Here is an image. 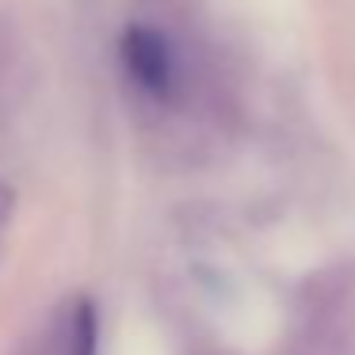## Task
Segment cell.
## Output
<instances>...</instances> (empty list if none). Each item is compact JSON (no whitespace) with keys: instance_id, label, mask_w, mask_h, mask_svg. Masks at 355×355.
<instances>
[{"instance_id":"6da1fadb","label":"cell","mask_w":355,"mask_h":355,"mask_svg":"<svg viewBox=\"0 0 355 355\" xmlns=\"http://www.w3.org/2000/svg\"><path fill=\"white\" fill-rule=\"evenodd\" d=\"M123 65L153 100H168L180 85V58L157 27H130L123 35Z\"/></svg>"},{"instance_id":"7a4b0ae2","label":"cell","mask_w":355,"mask_h":355,"mask_svg":"<svg viewBox=\"0 0 355 355\" xmlns=\"http://www.w3.org/2000/svg\"><path fill=\"white\" fill-rule=\"evenodd\" d=\"M54 355H100V317L88 298H77L54 329Z\"/></svg>"},{"instance_id":"3957f363","label":"cell","mask_w":355,"mask_h":355,"mask_svg":"<svg viewBox=\"0 0 355 355\" xmlns=\"http://www.w3.org/2000/svg\"><path fill=\"white\" fill-rule=\"evenodd\" d=\"M12 202H16V199H12V191H8L4 184H0V222H4V218L12 214Z\"/></svg>"},{"instance_id":"277c9868","label":"cell","mask_w":355,"mask_h":355,"mask_svg":"<svg viewBox=\"0 0 355 355\" xmlns=\"http://www.w3.org/2000/svg\"><path fill=\"white\" fill-rule=\"evenodd\" d=\"M302 355H340V352H317V347H302Z\"/></svg>"}]
</instances>
